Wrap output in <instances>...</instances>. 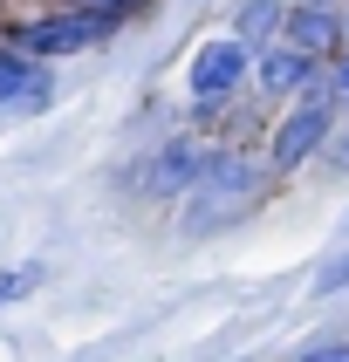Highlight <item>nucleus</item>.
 Segmentation results:
<instances>
[{
  "label": "nucleus",
  "instance_id": "0eeeda50",
  "mask_svg": "<svg viewBox=\"0 0 349 362\" xmlns=\"http://www.w3.org/2000/svg\"><path fill=\"white\" fill-rule=\"evenodd\" d=\"M315 76H322V62L302 55V48H287V41H274V48L253 55V82H261L267 96H302Z\"/></svg>",
  "mask_w": 349,
  "mask_h": 362
},
{
  "label": "nucleus",
  "instance_id": "39448f33",
  "mask_svg": "<svg viewBox=\"0 0 349 362\" xmlns=\"http://www.w3.org/2000/svg\"><path fill=\"white\" fill-rule=\"evenodd\" d=\"M253 76V48H246L240 35H212L199 41V55H192V103L199 110H212V103H233L240 96V82Z\"/></svg>",
  "mask_w": 349,
  "mask_h": 362
},
{
  "label": "nucleus",
  "instance_id": "dca6fc26",
  "mask_svg": "<svg viewBox=\"0 0 349 362\" xmlns=\"http://www.w3.org/2000/svg\"><path fill=\"white\" fill-rule=\"evenodd\" d=\"M343 226H349V212H343Z\"/></svg>",
  "mask_w": 349,
  "mask_h": 362
},
{
  "label": "nucleus",
  "instance_id": "9b49d317",
  "mask_svg": "<svg viewBox=\"0 0 349 362\" xmlns=\"http://www.w3.org/2000/svg\"><path fill=\"white\" fill-rule=\"evenodd\" d=\"M315 294H322V301H328V294H349V253H336V260L315 274Z\"/></svg>",
  "mask_w": 349,
  "mask_h": 362
},
{
  "label": "nucleus",
  "instance_id": "1a4fd4ad",
  "mask_svg": "<svg viewBox=\"0 0 349 362\" xmlns=\"http://www.w3.org/2000/svg\"><path fill=\"white\" fill-rule=\"evenodd\" d=\"M281 28H287V0H246L240 7V21H233V35L261 55V48H274L281 41Z\"/></svg>",
  "mask_w": 349,
  "mask_h": 362
},
{
  "label": "nucleus",
  "instance_id": "7ed1b4c3",
  "mask_svg": "<svg viewBox=\"0 0 349 362\" xmlns=\"http://www.w3.org/2000/svg\"><path fill=\"white\" fill-rule=\"evenodd\" d=\"M123 28V14H96V7H55L41 21H21L14 28V48L28 62H69L82 48H103V41Z\"/></svg>",
  "mask_w": 349,
  "mask_h": 362
},
{
  "label": "nucleus",
  "instance_id": "6e6552de",
  "mask_svg": "<svg viewBox=\"0 0 349 362\" xmlns=\"http://www.w3.org/2000/svg\"><path fill=\"white\" fill-rule=\"evenodd\" d=\"M55 96V82L41 76V62H28L21 48H0V110H35Z\"/></svg>",
  "mask_w": 349,
  "mask_h": 362
},
{
  "label": "nucleus",
  "instance_id": "423d86ee",
  "mask_svg": "<svg viewBox=\"0 0 349 362\" xmlns=\"http://www.w3.org/2000/svg\"><path fill=\"white\" fill-rule=\"evenodd\" d=\"M281 41L302 48V55H315V62H336L343 55V7L336 0H287Z\"/></svg>",
  "mask_w": 349,
  "mask_h": 362
},
{
  "label": "nucleus",
  "instance_id": "ddd939ff",
  "mask_svg": "<svg viewBox=\"0 0 349 362\" xmlns=\"http://www.w3.org/2000/svg\"><path fill=\"white\" fill-rule=\"evenodd\" d=\"M69 7H96V14H123V21H130L144 0H69Z\"/></svg>",
  "mask_w": 349,
  "mask_h": 362
},
{
  "label": "nucleus",
  "instance_id": "9d476101",
  "mask_svg": "<svg viewBox=\"0 0 349 362\" xmlns=\"http://www.w3.org/2000/svg\"><path fill=\"white\" fill-rule=\"evenodd\" d=\"M41 287V267H14V274H0V308H14V301H28Z\"/></svg>",
  "mask_w": 349,
  "mask_h": 362
},
{
  "label": "nucleus",
  "instance_id": "f03ea898",
  "mask_svg": "<svg viewBox=\"0 0 349 362\" xmlns=\"http://www.w3.org/2000/svg\"><path fill=\"white\" fill-rule=\"evenodd\" d=\"M336 110H343V103H336L328 76H315V82L302 89V96H294V110H287V117L274 123V137H267V171H274V178L302 171V164L315 158V151H322L328 137H336Z\"/></svg>",
  "mask_w": 349,
  "mask_h": 362
},
{
  "label": "nucleus",
  "instance_id": "f8f14e48",
  "mask_svg": "<svg viewBox=\"0 0 349 362\" xmlns=\"http://www.w3.org/2000/svg\"><path fill=\"white\" fill-rule=\"evenodd\" d=\"M294 362H349V342H308Z\"/></svg>",
  "mask_w": 349,
  "mask_h": 362
},
{
  "label": "nucleus",
  "instance_id": "20e7f679",
  "mask_svg": "<svg viewBox=\"0 0 349 362\" xmlns=\"http://www.w3.org/2000/svg\"><path fill=\"white\" fill-rule=\"evenodd\" d=\"M212 164H219V151H212L205 137H171V144H158L151 158L130 164V178H123V185H130L137 199H151V205H164V199L178 205L185 192L212 171Z\"/></svg>",
  "mask_w": 349,
  "mask_h": 362
},
{
  "label": "nucleus",
  "instance_id": "4468645a",
  "mask_svg": "<svg viewBox=\"0 0 349 362\" xmlns=\"http://www.w3.org/2000/svg\"><path fill=\"white\" fill-rule=\"evenodd\" d=\"M322 151H328V164H349V137L343 144H322Z\"/></svg>",
  "mask_w": 349,
  "mask_h": 362
},
{
  "label": "nucleus",
  "instance_id": "f257e3e1",
  "mask_svg": "<svg viewBox=\"0 0 349 362\" xmlns=\"http://www.w3.org/2000/svg\"><path fill=\"white\" fill-rule=\"evenodd\" d=\"M274 192V171L267 164H246V158H219L192 192H185V240H205V233H226V226L253 219Z\"/></svg>",
  "mask_w": 349,
  "mask_h": 362
},
{
  "label": "nucleus",
  "instance_id": "2eb2a0df",
  "mask_svg": "<svg viewBox=\"0 0 349 362\" xmlns=\"http://www.w3.org/2000/svg\"><path fill=\"white\" fill-rule=\"evenodd\" d=\"M343 48H349V14H343Z\"/></svg>",
  "mask_w": 349,
  "mask_h": 362
}]
</instances>
